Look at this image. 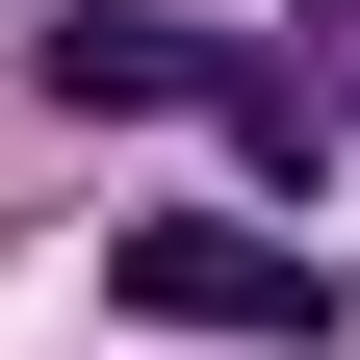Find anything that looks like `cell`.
<instances>
[{
  "mask_svg": "<svg viewBox=\"0 0 360 360\" xmlns=\"http://www.w3.org/2000/svg\"><path fill=\"white\" fill-rule=\"evenodd\" d=\"M52 103H206L257 180L309 155V77H283V52H232V26H155V0H77V26H52Z\"/></svg>",
  "mask_w": 360,
  "mask_h": 360,
  "instance_id": "1",
  "label": "cell"
},
{
  "mask_svg": "<svg viewBox=\"0 0 360 360\" xmlns=\"http://www.w3.org/2000/svg\"><path fill=\"white\" fill-rule=\"evenodd\" d=\"M129 335H335V257H283L257 206H155V232H103Z\"/></svg>",
  "mask_w": 360,
  "mask_h": 360,
  "instance_id": "2",
  "label": "cell"
},
{
  "mask_svg": "<svg viewBox=\"0 0 360 360\" xmlns=\"http://www.w3.org/2000/svg\"><path fill=\"white\" fill-rule=\"evenodd\" d=\"M283 77H309V129H360V0H309V52H283Z\"/></svg>",
  "mask_w": 360,
  "mask_h": 360,
  "instance_id": "3",
  "label": "cell"
}]
</instances>
